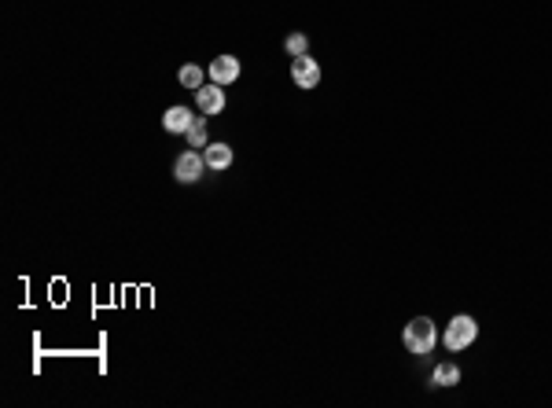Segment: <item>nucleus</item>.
<instances>
[{"label":"nucleus","instance_id":"39448f33","mask_svg":"<svg viewBox=\"0 0 552 408\" xmlns=\"http://www.w3.org/2000/svg\"><path fill=\"white\" fill-rule=\"evenodd\" d=\"M196 100H199V111L203 114H221L225 111V85H203V89H196Z\"/></svg>","mask_w":552,"mask_h":408},{"label":"nucleus","instance_id":"f03ea898","mask_svg":"<svg viewBox=\"0 0 552 408\" xmlns=\"http://www.w3.org/2000/svg\"><path fill=\"white\" fill-rule=\"evenodd\" d=\"M479 335V324L472 316H453L450 320V328H445V346L450 350H464V346H472Z\"/></svg>","mask_w":552,"mask_h":408},{"label":"nucleus","instance_id":"423d86ee","mask_svg":"<svg viewBox=\"0 0 552 408\" xmlns=\"http://www.w3.org/2000/svg\"><path fill=\"white\" fill-rule=\"evenodd\" d=\"M210 77H214L218 85H232L240 77V59L236 55H218L214 63H210Z\"/></svg>","mask_w":552,"mask_h":408},{"label":"nucleus","instance_id":"9b49d317","mask_svg":"<svg viewBox=\"0 0 552 408\" xmlns=\"http://www.w3.org/2000/svg\"><path fill=\"white\" fill-rule=\"evenodd\" d=\"M188 144H192V147H206V125H203V118H196L192 122V129H188Z\"/></svg>","mask_w":552,"mask_h":408},{"label":"nucleus","instance_id":"6e6552de","mask_svg":"<svg viewBox=\"0 0 552 408\" xmlns=\"http://www.w3.org/2000/svg\"><path fill=\"white\" fill-rule=\"evenodd\" d=\"M206 166L210 169H228L232 166V147L228 144H206Z\"/></svg>","mask_w":552,"mask_h":408},{"label":"nucleus","instance_id":"1a4fd4ad","mask_svg":"<svg viewBox=\"0 0 552 408\" xmlns=\"http://www.w3.org/2000/svg\"><path fill=\"white\" fill-rule=\"evenodd\" d=\"M431 382H435V386H457V382H460V368H457V364H438L435 375H431Z\"/></svg>","mask_w":552,"mask_h":408},{"label":"nucleus","instance_id":"0eeeda50","mask_svg":"<svg viewBox=\"0 0 552 408\" xmlns=\"http://www.w3.org/2000/svg\"><path fill=\"white\" fill-rule=\"evenodd\" d=\"M192 111L188 107H169V111L162 114V125H166V133H188L192 129Z\"/></svg>","mask_w":552,"mask_h":408},{"label":"nucleus","instance_id":"f257e3e1","mask_svg":"<svg viewBox=\"0 0 552 408\" xmlns=\"http://www.w3.org/2000/svg\"><path fill=\"white\" fill-rule=\"evenodd\" d=\"M405 350L409 353H431L435 350V342H438V331H435V320L428 316H416L413 324H405Z\"/></svg>","mask_w":552,"mask_h":408},{"label":"nucleus","instance_id":"7ed1b4c3","mask_svg":"<svg viewBox=\"0 0 552 408\" xmlns=\"http://www.w3.org/2000/svg\"><path fill=\"white\" fill-rule=\"evenodd\" d=\"M291 77L299 89H317V85H321V67H317V59H309V55H294Z\"/></svg>","mask_w":552,"mask_h":408},{"label":"nucleus","instance_id":"f8f14e48","mask_svg":"<svg viewBox=\"0 0 552 408\" xmlns=\"http://www.w3.org/2000/svg\"><path fill=\"white\" fill-rule=\"evenodd\" d=\"M284 48H287L291 55H306V48H309V37H306V33H291V37L284 41Z\"/></svg>","mask_w":552,"mask_h":408},{"label":"nucleus","instance_id":"9d476101","mask_svg":"<svg viewBox=\"0 0 552 408\" xmlns=\"http://www.w3.org/2000/svg\"><path fill=\"white\" fill-rule=\"evenodd\" d=\"M177 77H181L184 89H192V92H196V89H203V70H199V67H192V63H188V67H181V74H177Z\"/></svg>","mask_w":552,"mask_h":408},{"label":"nucleus","instance_id":"20e7f679","mask_svg":"<svg viewBox=\"0 0 552 408\" xmlns=\"http://www.w3.org/2000/svg\"><path fill=\"white\" fill-rule=\"evenodd\" d=\"M203 166H206V159H199V151H184L177 159V166H174V173H177L181 184H196L203 177Z\"/></svg>","mask_w":552,"mask_h":408}]
</instances>
